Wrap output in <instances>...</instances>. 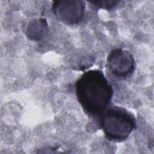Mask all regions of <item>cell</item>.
Wrapping results in <instances>:
<instances>
[{
    "instance_id": "6da1fadb",
    "label": "cell",
    "mask_w": 154,
    "mask_h": 154,
    "mask_svg": "<svg viewBox=\"0 0 154 154\" xmlns=\"http://www.w3.org/2000/svg\"><path fill=\"white\" fill-rule=\"evenodd\" d=\"M77 100L84 112L91 117L106 111L113 95V90L103 73L97 69L84 72L75 83Z\"/></svg>"
},
{
    "instance_id": "7a4b0ae2",
    "label": "cell",
    "mask_w": 154,
    "mask_h": 154,
    "mask_svg": "<svg viewBox=\"0 0 154 154\" xmlns=\"http://www.w3.org/2000/svg\"><path fill=\"white\" fill-rule=\"evenodd\" d=\"M100 126L108 140L122 142L136 128L137 122L131 112L125 108L114 106L102 114Z\"/></svg>"
},
{
    "instance_id": "3957f363",
    "label": "cell",
    "mask_w": 154,
    "mask_h": 154,
    "mask_svg": "<svg viewBox=\"0 0 154 154\" xmlns=\"http://www.w3.org/2000/svg\"><path fill=\"white\" fill-rule=\"evenodd\" d=\"M106 66L114 76L120 79H126L134 73L135 61L130 52L117 48L112 50L108 54Z\"/></svg>"
},
{
    "instance_id": "277c9868",
    "label": "cell",
    "mask_w": 154,
    "mask_h": 154,
    "mask_svg": "<svg viewBox=\"0 0 154 154\" xmlns=\"http://www.w3.org/2000/svg\"><path fill=\"white\" fill-rule=\"evenodd\" d=\"M52 10L58 20L66 25H73L82 19L85 10V3L79 0L54 1Z\"/></svg>"
},
{
    "instance_id": "5b68a950",
    "label": "cell",
    "mask_w": 154,
    "mask_h": 154,
    "mask_svg": "<svg viewBox=\"0 0 154 154\" xmlns=\"http://www.w3.org/2000/svg\"><path fill=\"white\" fill-rule=\"evenodd\" d=\"M48 32V25L45 19L34 20L28 26L26 34L30 39L39 40Z\"/></svg>"
},
{
    "instance_id": "8992f818",
    "label": "cell",
    "mask_w": 154,
    "mask_h": 154,
    "mask_svg": "<svg viewBox=\"0 0 154 154\" xmlns=\"http://www.w3.org/2000/svg\"><path fill=\"white\" fill-rule=\"evenodd\" d=\"M91 4H94L96 7L106 10H111L114 8L120 2V1H90Z\"/></svg>"
}]
</instances>
